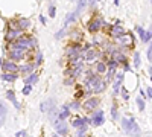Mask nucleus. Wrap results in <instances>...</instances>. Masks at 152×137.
Wrapping results in <instances>:
<instances>
[{
	"mask_svg": "<svg viewBox=\"0 0 152 137\" xmlns=\"http://www.w3.org/2000/svg\"><path fill=\"white\" fill-rule=\"evenodd\" d=\"M38 76H37V73H31V76H28L26 79H24V82H26V85H32L34 82H37Z\"/></svg>",
	"mask_w": 152,
	"mask_h": 137,
	"instance_id": "nucleus-15",
	"label": "nucleus"
},
{
	"mask_svg": "<svg viewBox=\"0 0 152 137\" xmlns=\"http://www.w3.org/2000/svg\"><path fill=\"white\" fill-rule=\"evenodd\" d=\"M122 81H123V75H119V78H117V82L114 84V93H117V92H119V87H120Z\"/></svg>",
	"mask_w": 152,
	"mask_h": 137,
	"instance_id": "nucleus-20",
	"label": "nucleus"
},
{
	"mask_svg": "<svg viewBox=\"0 0 152 137\" xmlns=\"http://www.w3.org/2000/svg\"><path fill=\"white\" fill-rule=\"evenodd\" d=\"M55 128H56L58 133H61V134H66V133H67V127H66L64 122H55Z\"/></svg>",
	"mask_w": 152,
	"mask_h": 137,
	"instance_id": "nucleus-13",
	"label": "nucleus"
},
{
	"mask_svg": "<svg viewBox=\"0 0 152 137\" xmlns=\"http://www.w3.org/2000/svg\"><path fill=\"white\" fill-rule=\"evenodd\" d=\"M105 70H107V66H105L104 63H99V64H97V72H99V73H104Z\"/></svg>",
	"mask_w": 152,
	"mask_h": 137,
	"instance_id": "nucleus-26",
	"label": "nucleus"
},
{
	"mask_svg": "<svg viewBox=\"0 0 152 137\" xmlns=\"http://www.w3.org/2000/svg\"><path fill=\"white\" fill-rule=\"evenodd\" d=\"M102 24H104L102 18L97 17V18H94V20L90 21V24H88V29H90L91 32H96V31H99L100 28H102Z\"/></svg>",
	"mask_w": 152,
	"mask_h": 137,
	"instance_id": "nucleus-4",
	"label": "nucleus"
},
{
	"mask_svg": "<svg viewBox=\"0 0 152 137\" xmlns=\"http://www.w3.org/2000/svg\"><path fill=\"white\" fill-rule=\"evenodd\" d=\"M137 105H138V108H140V111H143V110H145V101H143V99H142L140 96L137 97Z\"/></svg>",
	"mask_w": 152,
	"mask_h": 137,
	"instance_id": "nucleus-25",
	"label": "nucleus"
},
{
	"mask_svg": "<svg viewBox=\"0 0 152 137\" xmlns=\"http://www.w3.org/2000/svg\"><path fill=\"white\" fill-rule=\"evenodd\" d=\"M6 97L9 99V101H11L12 104H14V107H15V108H20V104L17 102V99H15V93L12 92V90H8V92H6Z\"/></svg>",
	"mask_w": 152,
	"mask_h": 137,
	"instance_id": "nucleus-12",
	"label": "nucleus"
},
{
	"mask_svg": "<svg viewBox=\"0 0 152 137\" xmlns=\"http://www.w3.org/2000/svg\"><path fill=\"white\" fill-rule=\"evenodd\" d=\"M2 79L6 81V82H14L17 79V75H14V73H5V75H2Z\"/></svg>",
	"mask_w": 152,
	"mask_h": 137,
	"instance_id": "nucleus-14",
	"label": "nucleus"
},
{
	"mask_svg": "<svg viewBox=\"0 0 152 137\" xmlns=\"http://www.w3.org/2000/svg\"><path fill=\"white\" fill-rule=\"evenodd\" d=\"M18 70H20L21 73H28V72H32V70H34V66L26 64V66H21V67H18Z\"/></svg>",
	"mask_w": 152,
	"mask_h": 137,
	"instance_id": "nucleus-19",
	"label": "nucleus"
},
{
	"mask_svg": "<svg viewBox=\"0 0 152 137\" xmlns=\"http://www.w3.org/2000/svg\"><path fill=\"white\" fill-rule=\"evenodd\" d=\"M137 32H138V35H140V38L145 41V38H146V32L143 31V28H142V26H137Z\"/></svg>",
	"mask_w": 152,
	"mask_h": 137,
	"instance_id": "nucleus-24",
	"label": "nucleus"
},
{
	"mask_svg": "<svg viewBox=\"0 0 152 137\" xmlns=\"http://www.w3.org/2000/svg\"><path fill=\"white\" fill-rule=\"evenodd\" d=\"M148 96H149V97H152V87H151V89L148 90Z\"/></svg>",
	"mask_w": 152,
	"mask_h": 137,
	"instance_id": "nucleus-38",
	"label": "nucleus"
},
{
	"mask_svg": "<svg viewBox=\"0 0 152 137\" xmlns=\"http://www.w3.org/2000/svg\"><path fill=\"white\" fill-rule=\"evenodd\" d=\"M99 99L97 97H91V99H88V101L84 104V108L85 110H88V111H90V110H93V108H96L97 105H99Z\"/></svg>",
	"mask_w": 152,
	"mask_h": 137,
	"instance_id": "nucleus-7",
	"label": "nucleus"
},
{
	"mask_svg": "<svg viewBox=\"0 0 152 137\" xmlns=\"http://www.w3.org/2000/svg\"><path fill=\"white\" fill-rule=\"evenodd\" d=\"M18 37H20V31L18 29H9L6 32V40L8 41H14L15 38H18Z\"/></svg>",
	"mask_w": 152,
	"mask_h": 137,
	"instance_id": "nucleus-9",
	"label": "nucleus"
},
{
	"mask_svg": "<svg viewBox=\"0 0 152 137\" xmlns=\"http://www.w3.org/2000/svg\"><path fill=\"white\" fill-rule=\"evenodd\" d=\"M24 134H26V131H20V133H17V134H15V137H23Z\"/></svg>",
	"mask_w": 152,
	"mask_h": 137,
	"instance_id": "nucleus-35",
	"label": "nucleus"
},
{
	"mask_svg": "<svg viewBox=\"0 0 152 137\" xmlns=\"http://www.w3.org/2000/svg\"><path fill=\"white\" fill-rule=\"evenodd\" d=\"M148 58L152 61V46H151V49H149V52H148Z\"/></svg>",
	"mask_w": 152,
	"mask_h": 137,
	"instance_id": "nucleus-36",
	"label": "nucleus"
},
{
	"mask_svg": "<svg viewBox=\"0 0 152 137\" xmlns=\"http://www.w3.org/2000/svg\"><path fill=\"white\" fill-rule=\"evenodd\" d=\"M2 64H3V59H2V58H0V66H2Z\"/></svg>",
	"mask_w": 152,
	"mask_h": 137,
	"instance_id": "nucleus-40",
	"label": "nucleus"
},
{
	"mask_svg": "<svg viewBox=\"0 0 152 137\" xmlns=\"http://www.w3.org/2000/svg\"><path fill=\"white\" fill-rule=\"evenodd\" d=\"M113 117H117V110H116V107L113 108Z\"/></svg>",
	"mask_w": 152,
	"mask_h": 137,
	"instance_id": "nucleus-37",
	"label": "nucleus"
},
{
	"mask_svg": "<svg viewBox=\"0 0 152 137\" xmlns=\"http://www.w3.org/2000/svg\"><path fill=\"white\" fill-rule=\"evenodd\" d=\"M122 127L123 130L128 133L129 136L132 137H138L140 136V128H138V125L135 123V120L131 117V119H122Z\"/></svg>",
	"mask_w": 152,
	"mask_h": 137,
	"instance_id": "nucleus-1",
	"label": "nucleus"
},
{
	"mask_svg": "<svg viewBox=\"0 0 152 137\" xmlns=\"http://www.w3.org/2000/svg\"><path fill=\"white\" fill-rule=\"evenodd\" d=\"M79 52H81V47H79V46H73V47H69V49H67V55H69L70 58L78 56Z\"/></svg>",
	"mask_w": 152,
	"mask_h": 137,
	"instance_id": "nucleus-11",
	"label": "nucleus"
},
{
	"mask_svg": "<svg viewBox=\"0 0 152 137\" xmlns=\"http://www.w3.org/2000/svg\"><path fill=\"white\" fill-rule=\"evenodd\" d=\"M151 38H152V26H151V29L146 32V38H145V43H146V41H149Z\"/></svg>",
	"mask_w": 152,
	"mask_h": 137,
	"instance_id": "nucleus-28",
	"label": "nucleus"
},
{
	"mask_svg": "<svg viewBox=\"0 0 152 137\" xmlns=\"http://www.w3.org/2000/svg\"><path fill=\"white\" fill-rule=\"evenodd\" d=\"M94 56H96V52H94V51H90V52L87 53V58H88V59H93Z\"/></svg>",
	"mask_w": 152,
	"mask_h": 137,
	"instance_id": "nucleus-31",
	"label": "nucleus"
},
{
	"mask_svg": "<svg viewBox=\"0 0 152 137\" xmlns=\"http://www.w3.org/2000/svg\"><path fill=\"white\" fill-rule=\"evenodd\" d=\"M91 122L94 125H102L104 123V111H96V113L91 116Z\"/></svg>",
	"mask_w": 152,
	"mask_h": 137,
	"instance_id": "nucleus-6",
	"label": "nucleus"
},
{
	"mask_svg": "<svg viewBox=\"0 0 152 137\" xmlns=\"http://www.w3.org/2000/svg\"><path fill=\"white\" fill-rule=\"evenodd\" d=\"M55 12H56V11H55V6L50 3V5H49V15H50V17H55Z\"/></svg>",
	"mask_w": 152,
	"mask_h": 137,
	"instance_id": "nucleus-27",
	"label": "nucleus"
},
{
	"mask_svg": "<svg viewBox=\"0 0 152 137\" xmlns=\"http://www.w3.org/2000/svg\"><path fill=\"white\" fill-rule=\"evenodd\" d=\"M18 26H20L21 29H26V28L31 26V21H29L28 18H20V20H18Z\"/></svg>",
	"mask_w": 152,
	"mask_h": 137,
	"instance_id": "nucleus-16",
	"label": "nucleus"
},
{
	"mask_svg": "<svg viewBox=\"0 0 152 137\" xmlns=\"http://www.w3.org/2000/svg\"><path fill=\"white\" fill-rule=\"evenodd\" d=\"M40 20H41V21H43V24H44V23H46V18H44V17H43V15H40Z\"/></svg>",
	"mask_w": 152,
	"mask_h": 137,
	"instance_id": "nucleus-39",
	"label": "nucleus"
},
{
	"mask_svg": "<svg viewBox=\"0 0 152 137\" xmlns=\"http://www.w3.org/2000/svg\"><path fill=\"white\" fill-rule=\"evenodd\" d=\"M114 58H116V61H114V63H125V61H126V58H125V55H122V53H117L116 56H114Z\"/></svg>",
	"mask_w": 152,
	"mask_h": 137,
	"instance_id": "nucleus-22",
	"label": "nucleus"
},
{
	"mask_svg": "<svg viewBox=\"0 0 152 137\" xmlns=\"http://www.w3.org/2000/svg\"><path fill=\"white\" fill-rule=\"evenodd\" d=\"M69 114H70V110H69V107H64V108L61 110V113H59V119H61V120H62V119H66Z\"/></svg>",
	"mask_w": 152,
	"mask_h": 137,
	"instance_id": "nucleus-18",
	"label": "nucleus"
},
{
	"mask_svg": "<svg viewBox=\"0 0 152 137\" xmlns=\"http://www.w3.org/2000/svg\"><path fill=\"white\" fill-rule=\"evenodd\" d=\"M102 90H105V82H102V81H100V82L97 84V87H96V89H94L93 92H94V93H100Z\"/></svg>",
	"mask_w": 152,
	"mask_h": 137,
	"instance_id": "nucleus-21",
	"label": "nucleus"
},
{
	"mask_svg": "<svg viewBox=\"0 0 152 137\" xmlns=\"http://www.w3.org/2000/svg\"><path fill=\"white\" fill-rule=\"evenodd\" d=\"M122 95H123V97H125V99H128V97H129V95H128V92H126L125 89H122Z\"/></svg>",
	"mask_w": 152,
	"mask_h": 137,
	"instance_id": "nucleus-34",
	"label": "nucleus"
},
{
	"mask_svg": "<svg viewBox=\"0 0 152 137\" xmlns=\"http://www.w3.org/2000/svg\"><path fill=\"white\" fill-rule=\"evenodd\" d=\"M31 90H32V85H26V87L23 89V95H29Z\"/></svg>",
	"mask_w": 152,
	"mask_h": 137,
	"instance_id": "nucleus-29",
	"label": "nucleus"
},
{
	"mask_svg": "<svg viewBox=\"0 0 152 137\" xmlns=\"http://www.w3.org/2000/svg\"><path fill=\"white\" fill-rule=\"evenodd\" d=\"M90 75H91V73H90ZM99 82H100V78L97 76V75H91V76L87 79V87H88L90 90H94Z\"/></svg>",
	"mask_w": 152,
	"mask_h": 137,
	"instance_id": "nucleus-5",
	"label": "nucleus"
},
{
	"mask_svg": "<svg viewBox=\"0 0 152 137\" xmlns=\"http://www.w3.org/2000/svg\"><path fill=\"white\" fill-rule=\"evenodd\" d=\"M6 111H8V110H6L5 104L0 101V127H2L3 123H5V120H6Z\"/></svg>",
	"mask_w": 152,
	"mask_h": 137,
	"instance_id": "nucleus-10",
	"label": "nucleus"
},
{
	"mask_svg": "<svg viewBox=\"0 0 152 137\" xmlns=\"http://www.w3.org/2000/svg\"><path fill=\"white\" fill-rule=\"evenodd\" d=\"M5 73H17L18 72V66L15 63H12V61H3V64H2Z\"/></svg>",
	"mask_w": 152,
	"mask_h": 137,
	"instance_id": "nucleus-3",
	"label": "nucleus"
},
{
	"mask_svg": "<svg viewBox=\"0 0 152 137\" xmlns=\"http://www.w3.org/2000/svg\"><path fill=\"white\" fill-rule=\"evenodd\" d=\"M85 130H87V128H85V125H84V127H81V130L78 131V137H82V134L85 133Z\"/></svg>",
	"mask_w": 152,
	"mask_h": 137,
	"instance_id": "nucleus-32",
	"label": "nucleus"
},
{
	"mask_svg": "<svg viewBox=\"0 0 152 137\" xmlns=\"http://www.w3.org/2000/svg\"><path fill=\"white\" fill-rule=\"evenodd\" d=\"M113 34L117 35V37H120V35L123 34V29H122L120 26H114V28H113Z\"/></svg>",
	"mask_w": 152,
	"mask_h": 137,
	"instance_id": "nucleus-23",
	"label": "nucleus"
},
{
	"mask_svg": "<svg viewBox=\"0 0 152 137\" xmlns=\"http://www.w3.org/2000/svg\"><path fill=\"white\" fill-rule=\"evenodd\" d=\"M41 59H43V53H41V52H38V53H37V63H35V64H40V63H41Z\"/></svg>",
	"mask_w": 152,
	"mask_h": 137,
	"instance_id": "nucleus-30",
	"label": "nucleus"
},
{
	"mask_svg": "<svg viewBox=\"0 0 152 137\" xmlns=\"http://www.w3.org/2000/svg\"><path fill=\"white\" fill-rule=\"evenodd\" d=\"M85 122H88V120L87 119H82V117H76L73 120V127H84Z\"/></svg>",
	"mask_w": 152,
	"mask_h": 137,
	"instance_id": "nucleus-17",
	"label": "nucleus"
},
{
	"mask_svg": "<svg viewBox=\"0 0 152 137\" xmlns=\"http://www.w3.org/2000/svg\"><path fill=\"white\" fill-rule=\"evenodd\" d=\"M53 105H55L53 99H47L46 102H41L40 108H41V111H44V113H47V111H52V107H53Z\"/></svg>",
	"mask_w": 152,
	"mask_h": 137,
	"instance_id": "nucleus-8",
	"label": "nucleus"
},
{
	"mask_svg": "<svg viewBox=\"0 0 152 137\" xmlns=\"http://www.w3.org/2000/svg\"><path fill=\"white\" fill-rule=\"evenodd\" d=\"M24 52H26V51H24V49H21L20 46H17L15 43L11 44V47H9V55H11L12 59H20V58H23Z\"/></svg>",
	"mask_w": 152,
	"mask_h": 137,
	"instance_id": "nucleus-2",
	"label": "nucleus"
},
{
	"mask_svg": "<svg viewBox=\"0 0 152 137\" xmlns=\"http://www.w3.org/2000/svg\"><path fill=\"white\" fill-rule=\"evenodd\" d=\"M138 61H140V59H138V53H135V55H134V63H135V66H138V64H140Z\"/></svg>",
	"mask_w": 152,
	"mask_h": 137,
	"instance_id": "nucleus-33",
	"label": "nucleus"
}]
</instances>
